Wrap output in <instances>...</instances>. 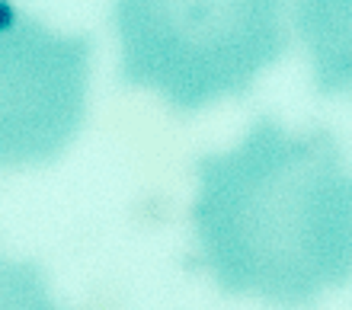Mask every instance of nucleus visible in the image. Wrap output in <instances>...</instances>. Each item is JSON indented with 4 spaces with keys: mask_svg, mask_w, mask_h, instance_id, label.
<instances>
[{
    "mask_svg": "<svg viewBox=\"0 0 352 310\" xmlns=\"http://www.w3.org/2000/svg\"><path fill=\"white\" fill-rule=\"evenodd\" d=\"M195 176V263L221 291L298 310L352 282V166L330 128L263 115Z\"/></svg>",
    "mask_w": 352,
    "mask_h": 310,
    "instance_id": "f257e3e1",
    "label": "nucleus"
},
{
    "mask_svg": "<svg viewBox=\"0 0 352 310\" xmlns=\"http://www.w3.org/2000/svg\"><path fill=\"white\" fill-rule=\"evenodd\" d=\"M288 0H116L119 77L176 112L243 96L288 48Z\"/></svg>",
    "mask_w": 352,
    "mask_h": 310,
    "instance_id": "f03ea898",
    "label": "nucleus"
},
{
    "mask_svg": "<svg viewBox=\"0 0 352 310\" xmlns=\"http://www.w3.org/2000/svg\"><path fill=\"white\" fill-rule=\"evenodd\" d=\"M90 64V36H61L0 0V166L48 164L74 141Z\"/></svg>",
    "mask_w": 352,
    "mask_h": 310,
    "instance_id": "7ed1b4c3",
    "label": "nucleus"
},
{
    "mask_svg": "<svg viewBox=\"0 0 352 310\" xmlns=\"http://www.w3.org/2000/svg\"><path fill=\"white\" fill-rule=\"evenodd\" d=\"M295 29L320 96H352V0H295Z\"/></svg>",
    "mask_w": 352,
    "mask_h": 310,
    "instance_id": "20e7f679",
    "label": "nucleus"
},
{
    "mask_svg": "<svg viewBox=\"0 0 352 310\" xmlns=\"http://www.w3.org/2000/svg\"><path fill=\"white\" fill-rule=\"evenodd\" d=\"M0 310H65L48 294L42 269L0 253Z\"/></svg>",
    "mask_w": 352,
    "mask_h": 310,
    "instance_id": "39448f33",
    "label": "nucleus"
}]
</instances>
